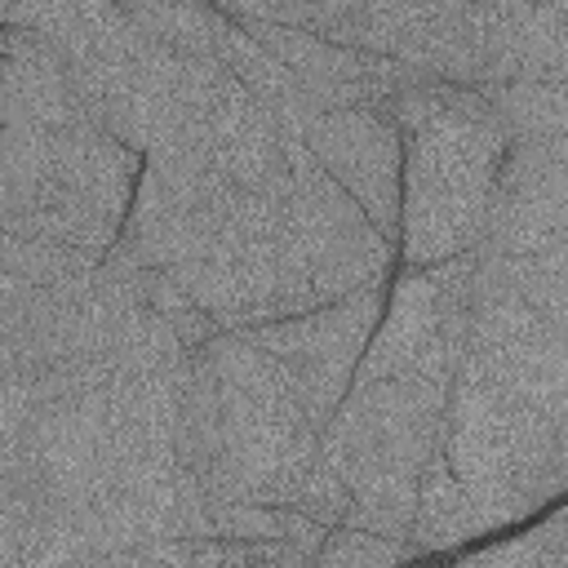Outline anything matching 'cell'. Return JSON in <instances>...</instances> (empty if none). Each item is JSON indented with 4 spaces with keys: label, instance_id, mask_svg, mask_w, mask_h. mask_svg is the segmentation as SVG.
<instances>
[{
    "label": "cell",
    "instance_id": "cell-1",
    "mask_svg": "<svg viewBox=\"0 0 568 568\" xmlns=\"http://www.w3.org/2000/svg\"><path fill=\"white\" fill-rule=\"evenodd\" d=\"M386 115L404 133V266H439L484 244L493 191L506 160V129L484 93L422 80Z\"/></svg>",
    "mask_w": 568,
    "mask_h": 568
},
{
    "label": "cell",
    "instance_id": "cell-2",
    "mask_svg": "<svg viewBox=\"0 0 568 568\" xmlns=\"http://www.w3.org/2000/svg\"><path fill=\"white\" fill-rule=\"evenodd\" d=\"M146 160L98 124H0V235H36L106 257Z\"/></svg>",
    "mask_w": 568,
    "mask_h": 568
},
{
    "label": "cell",
    "instance_id": "cell-3",
    "mask_svg": "<svg viewBox=\"0 0 568 568\" xmlns=\"http://www.w3.org/2000/svg\"><path fill=\"white\" fill-rule=\"evenodd\" d=\"M555 417L541 408L457 373L448 390V466L497 515L501 528L532 519L559 501L555 479Z\"/></svg>",
    "mask_w": 568,
    "mask_h": 568
},
{
    "label": "cell",
    "instance_id": "cell-4",
    "mask_svg": "<svg viewBox=\"0 0 568 568\" xmlns=\"http://www.w3.org/2000/svg\"><path fill=\"white\" fill-rule=\"evenodd\" d=\"M448 390L430 377L355 382L320 435L324 462L351 484L413 479L422 484L448 453Z\"/></svg>",
    "mask_w": 568,
    "mask_h": 568
},
{
    "label": "cell",
    "instance_id": "cell-5",
    "mask_svg": "<svg viewBox=\"0 0 568 568\" xmlns=\"http://www.w3.org/2000/svg\"><path fill=\"white\" fill-rule=\"evenodd\" d=\"M470 275H475V253H462L426 271L404 266L386 288V311L364 351L355 382L430 377L453 386L470 328Z\"/></svg>",
    "mask_w": 568,
    "mask_h": 568
},
{
    "label": "cell",
    "instance_id": "cell-6",
    "mask_svg": "<svg viewBox=\"0 0 568 568\" xmlns=\"http://www.w3.org/2000/svg\"><path fill=\"white\" fill-rule=\"evenodd\" d=\"M231 204L235 186L209 151H151L115 248L151 271H182L222 235Z\"/></svg>",
    "mask_w": 568,
    "mask_h": 568
},
{
    "label": "cell",
    "instance_id": "cell-7",
    "mask_svg": "<svg viewBox=\"0 0 568 568\" xmlns=\"http://www.w3.org/2000/svg\"><path fill=\"white\" fill-rule=\"evenodd\" d=\"M288 235H293L324 306L359 297V293H386L390 288V266H395L399 248L315 164V155L306 146H297V155H293Z\"/></svg>",
    "mask_w": 568,
    "mask_h": 568
},
{
    "label": "cell",
    "instance_id": "cell-8",
    "mask_svg": "<svg viewBox=\"0 0 568 568\" xmlns=\"http://www.w3.org/2000/svg\"><path fill=\"white\" fill-rule=\"evenodd\" d=\"M382 311H386V293H359V297L328 302L306 315L253 328L244 337L284 373L311 426L324 435V426L333 422V413L355 386V373L382 324Z\"/></svg>",
    "mask_w": 568,
    "mask_h": 568
},
{
    "label": "cell",
    "instance_id": "cell-9",
    "mask_svg": "<svg viewBox=\"0 0 568 568\" xmlns=\"http://www.w3.org/2000/svg\"><path fill=\"white\" fill-rule=\"evenodd\" d=\"M479 253H568V142L519 138L506 146Z\"/></svg>",
    "mask_w": 568,
    "mask_h": 568
},
{
    "label": "cell",
    "instance_id": "cell-10",
    "mask_svg": "<svg viewBox=\"0 0 568 568\" xmlns=\"http://www.w3.org/2000/svg\"><path fill=\"white\" fill-rule=\"evenodd\" d=\"M302 146L315 164L373 217V226L399 248V213H404V133L377 111H328L315 115L302 133Z\"/></svg>",
    "mask_w": 568,
    "mask_h": 568
},
{
    "label": "cell",
    "instance_id": "cell-11",
    "mask_svg": "<svg viewBox=\"0 0 568 568\" xmlns=\"http://www.w3.org/2000/svg\"><path fill=\"white\" fill-rule=\"evenodd\" d=\"M226 13V9H222ZM235 27H244L257 44H266L302 84L306 102L328 115V111H359V106H377L386 111L404 89L430 80L395 58H377L364 49H346L333 44L324 36L297 31V27H280V22H262V18H244V13H226Z\"/></svg>",
    "mask_w": 568,
    "mask_h": 568
},
{
    "label": "cell",
    "instance_id": "cell-12",
    "mask_svg": "<svg viewBox=\"0 0 568 568\" xmlns=\"http://www.w3.org/2000/svg\"><path fill=\"white\" fill-rule=\"evenodd\" d=\"M0 124H18V129L93 124L67 58L22 27L0 31Z\"/></svg>",
    "mask_w": 568,
    "mask_h": 568
},
{
    "label": "cell",
    "instance_id": "cell-13",
    "mask_svg": "<svg viewBox=\"0 0 568 568\" xmlns=\"http://www.w3.org/2000/svg\"><path fill=\"white\" fill-rule=\"evenodd\" d=\"M501 528L497 515L453 475L448 457L435 462L422 479V493H417V519H413V532H408V550H413V564L417 559H430V555H444V550H457L484 532Z\"/></svg>",
    "mask_w": 568,
    "mask_h": 568
},
{
    "label": "cell",
    "instance_id": "cell-14",
    "mask_svg": "<svg viewBox=\"0 0 568 568\" xmlns=\"http://www.w3.org/2000/svg\"><path fill=\"white\" fill-rule=\"evenodd\" d=\"M222 62L235 71V80L253 93V102L262 106V111H271L293 138H302L306 129H311V120L320 115L311 102H306V93H302V84L293 80V71L266 49V44H257L244 27H226V36H222Z\"/></svg>",
    "mask_w": 568,
    "mask_h": 568
},
{
    "label": "cell",
    "instance_id": "cell-15",
    "mask_svg": "<svg viewBox=\"0 0 568 568\" xmlns=\"http://www.w3.org/2000/svg\"><path fill=\"white\" fill-rule=\"evenodd\" d=\"M102 257L71 248V244H53V240H36V235H0V284L13 288H80L93 284Z\"/></svg>",
    "mask_w": 568,
    "mask_h": 568
},
{
    "label": "cell",
    "instance_id": "cell-16",
    "mask_svg": "<svg viewBox=\"0 0 568 568\" xmlns=\"http://www.w3.org/2000/svg\"><path fill=\"white\" fill-rule=\"evenodd\" d=\"M138 27L160 40L173 53L186 58H222V36L231 18L217 4H191V0H124Z\"/></svg>",
    "mask_w": 568,
    "mask_h": 568
},
{
    "label": "cell",
    "instance_id": "cell-17",
    "mask_svg": "<svg viewBox=\"0 0 568 568\" xmlns=\"http://www.w3.org/2000/svg\"><path fill=\"white\" fill-rule=\"evenodd\" d=\"M417 493H422V484H413V479L359 484V488H351V510H346L342 528H359V532H373L382 541L408 546V532L417 519Z\"/></svg>",
    "mask_w": 568,
    "mask_h": 568
},
{
    "label": "cell",
    "instance_id": "cell-18",
    "mask_svg": "<svg viewBox=\"0 0 568 568\" xmlns=\"http://www.w3.org/2000/svg\"><path fill=\"white\" fill-rule=\"evenodd\" d=\"M457 568H568V506L541 519L532 532L466 555Z\"/></svg>",
    "mask_w": 568,
    "mask_h": 568
},
{
    "label": "cell",
    "instance_id": "cell-19",
    "mask_svg": "<svg viewBox=\"0 0 568 568\" xmlns=\"http://www.w3.org/2000/svg\"><path fill=\"white\" fill-rule=\"evenodd\" d=\"M288 510L324 524V528H342L346 524V510H351V484L324 462V453L311 462V470L302 475V484L293 488L288 497Z\"/></svg>",
    "mask_w": 568,
    "mask_h": 568
},
{
    "label": "cell",
    "instance_id": "cell-20",
    "mask_svg": "<svg viewBox=\"0 0 568 568\" xmlns=\"http://www.w3.org/2000/svg\"><path fill=\"white\" fill-rule=\"evenodd\" d=\"M408 564H413L408 546L382 541L359 528H333L315 559V568H408Z\"/></svg>",
    "mask_w": 568,
    "mask_h": 568
},
{
    "label": "cell",
    "instance_id": "cell-21",
    "mask_svg": "<svg viewBox=\"0 0 568 568\" xmlns=\"http://www.w3.org/2000/svg\"><path fill=\"white\" fill-rule=\"evenodd\" d=\"M115 568H164V564H160L151 550H129V555L115 559Z\"/></svg>",
    "mask_w": 568,
    "mask_h": 568
},
{
    "label": "cell",
    "instance_id": "cell-22",
    "mask_svg": "<svg viewBox=\"0 0 568 568\" xmlns=\"http://www.w3.org/2000/svg\"><path fill=\"white\" fill-rule=\"evenodd\" d=\"M426 568H457V564H426Z\"/></svg>",
    "mask_w": 568,
    "mask_h": 568
},
{
    "label": "cell",
    "instance_id": "cell-23",
    "mask_svg": "<svg viewBox=\"0 0 568 568\" xmlns=\"http://www.w3.org/2000/svg\"><path fill=\"white\" fill-rule=\"evenodd\" d=\"M564 13H568V4H564Z\"/></svg>",
    "mask_w": 568,
    "mask_h": 568
}]
</instances>
